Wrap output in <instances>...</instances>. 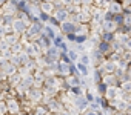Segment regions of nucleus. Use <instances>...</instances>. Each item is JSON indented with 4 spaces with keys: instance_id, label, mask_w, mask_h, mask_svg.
Listing matches in <instances>:
<instances>
[{
    "instance_id": "nucleus-1",
    "label": "nucleus",
    "mask_w": 131,
    "mask_h": 115,
    "mask_svg": "<svg viewBox=\"0 0 131 115\" xmlns=\"http://www.w3.org/2000/svg\"><path fill=\"white\" fill-rule=\"evenodd\" d=\"M88 115H96V113H88Z\"/></svg>"
}]
</instances>
